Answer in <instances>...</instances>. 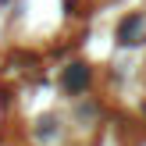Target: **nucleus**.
I'll use <instances>...</instances> for the list:
<instances>
[{"instance_id": "2", "label": "nucleus", "mask_w": 146, "mask_h": 146, "mask_svg": "<svg viewBox=\"0 0 146 146\" xmlns=\"http://www.w3.org/2000/svg\"><path fill=\"white\" fill-rule=\"evenodd\" d=\"M86 86H89V68H86V64H71V68L64 71V89L68 93H82Z\"/></svg>"}, {"instance_id": "1", "label": "nucleus", "mask_w": 146, "mask_h": 146, "mask_svg": "<svg viewBox=\"0 0 146 146\" xmlns=\"http://www.w3.org/2000/svg\"><path fill=\"white\" fill-rule=\"evenodd\" d=\"M143 36H146V18L143 14H132V18H125L121 21V29H118V39L121 43H143Z\"/></svg>"}]
</instances>
